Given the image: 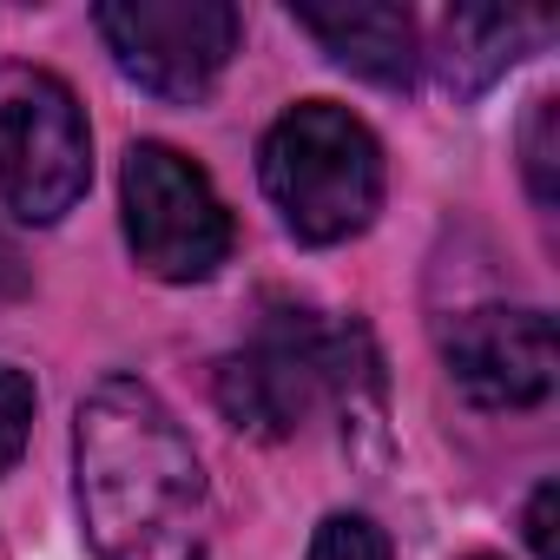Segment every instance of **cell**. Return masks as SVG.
Returning <instances> with one entry per match:
<instances>
[{
	"mask_svg": "<svg viewBox=\"0 0 560 560\" xmlns=\"http://www.w3.org/2000/svg\"><path fill=\"white\" fill-rule=\"evenodd\" d=\"M337 370V324H324L304 304H270L257 337L218 363V409L231 429L257 442H284L311 422L317 402H330Z\"/></svg>",
	"mask_w": 560,
	"mask_h": 560,
	"instance_id": "cell-5",
	"label": "cell"
},
{
	"mask_svg": "<svg viewBox=\"0 0 560 560\" xmlns=\"http://www.w3.org/2000/svg\"><path fill=\"white\" fill-rule=\"evenodd\" d=\"M475 560H488V553H475Z\"/></svg>",
	"mask_w": 560,
	"mask_h": 560,
	"instance_id": "cell-15",
	"label": "cell"
},
{
	"mask_svg": "<svg viewBox=\"0 0 560 560\" xmlns=\"http://www.w3.org/2000/svg\"><path fill=\"white\" fill-rule=\"evenodd\" d=\"M93 178L80 100L47 67H0V198L27 224H60Z\"/></svg>",
	"mask_w": 560,
	"mask_h": 560,
	"instance_id": "cell-3",
	"label": "cell"
},
{
	"mask_svg": "<svg viewBox=\"0 0 560 560\" xmlns=\"http://www.w3.org/2000/svg\"><path fill=\"white\" fill-rule=\"evenodd\" d=\"M93 27L119 73L159 100H205L244 34L231 0H100Z\"/></svg>",
	"mask_w": 560,
	"mask_h": 560,
	"instance_id": "cell-6",
	"label": "cell"
},
{
	"mask_svg": "<svg viewBox=\"0 0 560 560\" xmlns=\"http://www.w3.org/2000/svg\"><path fill=\"white\" fill-rule=\"evenodd\" d=\"M257 178L298 244H343L383 211V145L330 100H304L264 132Z\"/></svg>",
	"mask_w": 560,
	"mask_h": 560,
	"instance_id": "cell-2",
	"label": "cell"
},
{
	"mask_svg": "<svg viewBox=\"0 0 560 560\" xmlns=\"http://www.w3.org/2000/svg\"><path fill=\"white\" fill-rule=\"evenodd\" d=\"M80 521L100 560H205L211 488L178 416L139 383L106 376L73 416Z\"/></svg>",
	"mask_w": 560,
	"mask_h": 560,
	"instance_id": "cell-1",
	"label": "cell"
},
{
	"mask_svg": "<svg viewBox=\"0 0 560 560\" xmlns=\"http://www.w3.org/2000/svg\"><path fill=\"white\" fill-rule=\"evenodd\" d=\"M442 363L475 409H534L553 396V317L521 304L462 311L442 330Z\"/></svg>",
	"mask_w": 560,
	"mask_h": 560,
	"instance_id": "cell-7",
	"label": "cell"
},
{
	"mask_svg": "<svg viewBox=\"0 0 560 560\" xmlns=\"http://www.w3.org/2000/svg\"><path fill=\"white\" fill-rule=\"evenodd\" d=\"M21 291H27V264H21V250L8 237H0V304L21 298Z\"/></svg>",
	"mask_w": 560,
	"mask_h": 560,
	"instance_id": "cell-14",
	"label": "cell"
},
{
	"mask_svg": "<svg viewBox=\"0 0 560 560\" xmlns=\"http://www.w3.org/2000/svg\"><path fill=\"white\" fill-rule=\"evenodd\" d=\"M304 560H389V540L370 514H330Z\"/></svg>",
	"mask_w": 560,
	"mask_h": 560,
	"instance_id": "cell-10",
	"label": "cell"
},
{
	"mask_svg": "<svg viewBox=\"0 0 560 560\" xmlns=\"http://www.w3.org/2000/svg\"><path fill=\"white\" fill-rule=\"evenodd\" d=\"M119 198H126V244L159 284H205L231 257V211L185 152L159 139L132 145Z\"/></svg>",
	"mask_w": 560,
	"mask_h": 560,
	"instance_id": "cell-4",
	"label": "cell"
},
{
	"mask_svg": "<svg viewBox=\"0 0 560 560\" xmlns=\"http://www.w3.org/2000/svg\"><path fill=\"white\" fill-rule=\"evenodd\" d=\"M534 34H547V14L462 8V14H448V27H442V80H448L455 93H481V86L521 54V40H534Z\"/></svg>",
	"mask_w": 560,
	"mask_h": 560,
	"instance_id": "cell-9",
	"label": "cell"
},
{
	"mask_svg": "<svg viewBox=\"0 0 560 560\" xmlns=\"http://www.w3.org/2000/svg\"><path fill=\"white\" fill-rule=\"evenodd\" d=\"M553 508H560V488L540 481L534 501H527V547H534V560H560L553 553Z\"/></svg>",
	"mask_w": 560,
	"mask_h": 560,
	"instance_id": "cell-13",
	"label": "cell"
},
{
	"mask_svg": "<svg viewBox=\"0 0 560 560\" xmlns=\"http://www.w3.org/2000/svg\"><path fill=\"white\" fill-rule=\"evenodd\" d=\"M291 14L337 67H350L376 86H409L416 80L422 54H416L409 8H389V0H337V8H317V0H304Z\"/></svg>",
	"mask_w": 560,
	"mask_h": 560,
	"instance_id": "cell-8",
	"label": "cell"
},
{
	"mask_svg": "<svg viewBox=\"0 0 560 560\" xmlns=\"http://www.w3.org/2000/svg\"><path fill=\"white\" fill-rule=\"evenodd\" d=\"M553 119H560V100L547 93V100H534V113L521 126V152H527L521 165H527V185L540 205H553Z\"/></svg>",
	"mask_w": 560,
	"mask_h": 560,
	"instance_id": "cell-12",
	"label": "cell"
},
{
	"mask_svg": "<svg viewBox=\"0 0 560 560\" xmlns=\"http://www.w3.org/2000/svg\"><path fill=\"white\" fill-rule=\"evenodd\" d=\"M27 435H34V383L0 363V475L21 462Z\"/></svg>",
	"mask_w": 560,
	"mask_h": 560,
	"instance_id": "cell-11",
	"label": "cell"
}]
</instances>
